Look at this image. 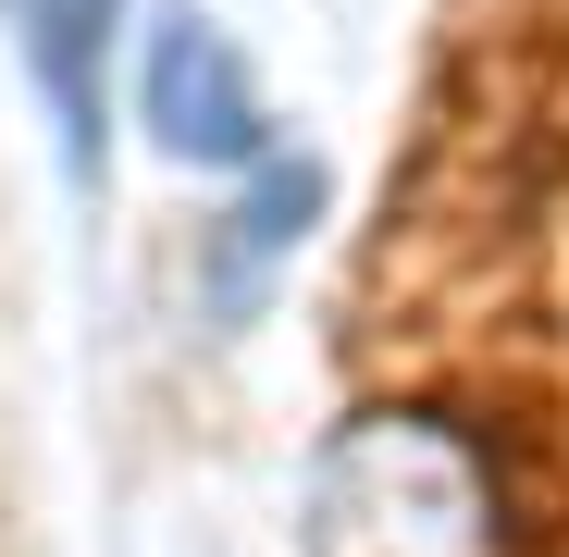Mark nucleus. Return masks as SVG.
I'll use <instances>...</instances> for the list:
<instances>
[{
    "mask_svg": "<svg viewBox=\"0 0 569 557\" xmlns=\"http://www.w3.org/2000/svg\"><path fill=\"white\" fill-rule=\"evenodd\" d=\"M310 557H520V508L458 421L359 409L310 471Z\"/></svg>",
    "mask_w": 569,
    "mask_h": 557,
    "instance_id": "1",
    "label": "nucleus"
},
{
    "mask_svg": "<svg viewBox=\"0 0 569 557\" xmlns=\"http://www.w3.org/2000/svg\"><path fill=\"white\" fill-rule=\"evenodd\" d=\"M137 112L173 161H260V87L236 62V38L211 13H173L149 26V62H137Z\"/></svg>",
    "mask_w": 569,
    "mask_h": 557,
    "instance_id": "2",
    "label": "nucleus"
},
{
    "mask_svg": "<svg viewBox=\"0 0 569 557\" xmlns=\"http://www.w3.org/2000/svg\"><path fill=\"white\" fill-rule=\"evenodd\" d=\"M112 13H124V0H13L26 62L50 87V125H62V161L74 173H100V50H112Z\"/></svg>",
    "mask_w": 569,
    "mask_h": 557,
    "instance_id": "3",
    "label": "nucleus"
},
{
    "mask_svg": "<svg viewBox=\"0 0 569 557\" xmlns=\"http://www.w3.org/2000/svg\"><path fill=\"white\" fill-rule=\"evenodd\" d=\"M310 223H322V161H260V186H248V199L223 211V236H211V298L248 310V298H260V272L298 248Z\"/></svg>",
    "mask_w": 569,
    "mask_h": 557,
    "instance_id": "4",
    "label": "nucleus"
}]
</instances>
